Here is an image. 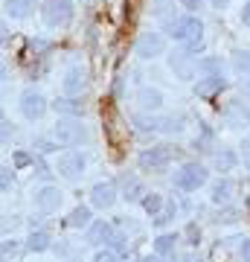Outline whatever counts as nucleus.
Segmentation results:
<instances>
[{"label": "nucleus", "mask_w": 250, "mask_h": 262, "mask_svg": "<svg viewBox=\"0 0 250 262\" xmlns=\"http://www.w3.org/2000/svg\"><path fill=\"white\" fill-rule=\"evenodd\" d=\"M0 32H3V47H6V44H9V27L3 24V29H0Z\"/></svg>", "instance_id": "obj_45"}, {"label": "nucleus", "mask_w": 250, "mask_h": 262, "mask_svg": "<svg viewBox=\"0 0 250 262\" xmlns=\"http://www.w3.org/2000/svg\"><path fill=\"white\" fill-rule=\"evenodd\" d=\"M160 131L163 134H180L184 131V117H160Z\"/></svg>", "instance_id": "obj_29"}, {"label": "nucleus", "mask_w": 250, "mask_h": 262, "mask_svg": "<svg viewBox=\"0 0 250 262\" xmlns=\"http://www.w3.org/2000/svg\"><path fill=\"white\" fill-rule=\"evenodd\" d=\"M241 259H244V262H250V239L244 242V248H241Z\"/></svg>", "instance_id": "obj_44"}, {"label": "nucleus", "mask_w": 250, "mask_h": 262, "mask_svg": "<svg viewBox=\"0 0 250 262\" xmlns=\"http://www.w3.org/2000/svg\"><path fill=\"white\" fill-rule=\"evenodd\" d=\"M233 70L239 76H250V50H236L233 53Z\"/></svg>", "instance_id": "obj_27"}, {"label": "nucleus", "mask_w": 250, "mask_h": 262, "mask_svg": "<svg viewBox=\"0 0 250 262\" xmlns=\"http://www.w3.org/2000/svg\"><path fill=\"white\" fill-rule=\"evenodd\" d=\"M241 20H244V27L250 29V3H244V9H241Z\"/></svg>", "instance_id": "obj_40"}, {"label": "nucleus", "mask_w": 250, "mask_h": 262, "mask_svg": "<svg viewBox=\"0 0 250 262\" xmlns=\"http://www.w3.org/2000/svg\"><path fill=\"white\" fill-rule=\"evenodd\" d=\"M224 73L221 76H204V79H198V84H195V94L198 96H213V94H218L224 88Z\"/></svg>", "instance_id": "obj_18"}, {"label": "nucleus", "mask_w": 250, "mask_h": 262, "mask_svg": "<svg viewBox=\"0 0 250 262\" xmlns=\"http://www.w3.org/2000/svg\"><path fill=\"white\" fill-rule=\"evenodd\" d=\"M12 184H15V175H12L9 166H3V169H0V189H3V192H9Z\"/></svg>", "instance_id": "obj_35"}, {"label": "nucleus", "mask_w": 250, "mask_h": 262, "mask_svg": "<svg viewBox=\"0 0 250 262\" xmlns=\"http://www.w3.org/2000/svg\"><path fill=\"white\" fill-rule=\"evenodd\" d=\"M244 3H250V0H244Z\"/></svg>", "instance_id": "obj_48"}, {"label": "nucleus", "mask_w": 250, "mask_h": 262, "mask_svg": "<svg viewBox=\"0 0 250 262\" xmlns=\"http://www.w3.org/2000/svg\"><path fill=\"white\" fill-rule=\"evenodd\" d=\"M175 151L177 149H172V146H154V149H143L140 151V166L146 169H151V172H163V169L172 163V158H175Z\"/></svg>", "instance_id": "obj_5"}, {"label": "nucleus", "mask_w": 250, "mask_h": 262, "mask_svg": "<svg viewBox=\"0 0 250 262\" xmlns=\"http://www.w3.org/2000/svg\"><path fill=\"white\" fill-rule=\"evenodd\" d=\"M143 195H146L143 181L140 178H125V192H122V198H125V201H143Z\"/></svg>", "instance_id": "obj_23"}, {"label": "nucleus", "mask_w": 250, "mask_h": 262, "mask_svg": "<svg viewBox=\"0 0 250 262\" xmlns=\"http://www.w3.org/2000/svg\"><path fill=\"white\" fill-rule=\"evenodd\" d=\"M233 192H236V184L230 178H218L213 184V189H210V198H213V204H227L233 198Z\"/></svg>", "instance_id": "obj_17"}, {"label": "nucleus", "mask_w": 250, "mask_h": 262, "mask_svg": "<svg viewBox=\"0 0 250 262\" xmlns=\"http://www.w3.org/2000/svg\"><path fill=\"white\" fill-rule=\"evenodd\" d=\"M35 149L38 155H50V151L58 149V140L56 137H35Z\"/></svg>", "instance_id": "obj_31"}, {"label": "nucleus", "mask_w": 250, "mask_h": 262, "mask_svg": "<svg viewBox=\"0 0 250 262\" xmlns=\"http://www.w3.org/2000/svg\"><path fill=\"white\" fill-rule=\"evenodd\" d=\"M70 262H79V259H70Z\"/></svg>", "instance_id": "obj_47"}, {"label": "nucleus", "mask_w": 250, "mask_h": 262, "mask_svg": "<svg viewBox=\"0 0 250 262\" xmlns=\"http://www.w3.org/2000/svg\"><path fill=\"white\" fill-rule=\"evenodd\" d=\"M32 201H35V207L41 213H56L58 207L64 204V192L58 187H41L35 195H32Z\"/></svg>", "instance_id": "obj_11"}, {"label": "nucleus", "mask_w": 250, "mask_h": 262, "mask_svg": "<svg viewBox=\"0 0 250 262\" xmlns=\"http://www.w3.org/2000/svg\"><path fill=\"white\" fill-rule=\"evenodd\" d=\"M140 262H166V256H160V253H154V256H143Z\"/></svg>", "instance_id": "obj_43"}, {"label": "nucleus", "mask_w": 250, "mask_h": 262, "mask_svg": "<svg viewBox=\"0 0 250 262\" xmlns=\"http://www.w3.org/2000/svg\"><path fill=\"white\" fill-rule=\"evenodd\" d=\"M32 166H35V175H38V178H44V181H50V178H53V172H50V166L44 163V155H38Z\"/></svg>", "instance_id": "obj_33"}, {"label": "nucleus", "mask_w": 250, "mask_h": 262, "mask_svg": "<svg viewBox=\"0 0 250 262\" xmlns=\"http://www.w3.org/2000/svg\"><path fill=\"white\" fill-rule=\"evenodd\" d=\"M84 166H87V158H84L82 151H64V155L58 158L56 172L67 181H79L84 175Z\"/></svg>", "instance_id": "obj_7"}, {"label": "nucleus", "mask_w": 250, "mask_h": 262, "mask_svg": "<svg viewBox=\"0 0 250 262\" xmlns=\"http://www.w3.org/2000/svg\"><path fill=\"white\" fill-rule=\"evenodd\" d=\"M236 163H239V158H236V151H230V149H221V151L213 158V166L218 169V172H230Z\"/></svg>", "instance_id": "obj_22"}, {"label": "nucleus", "mask_w": 250, "mask_h": 262, "mask_svg": "<svg viewBox=\"0 0 250 262\" xmlns=\"http://www.w3.org/2000/svg\"><path fill=\"white\" fill-rule=\"evenodd\" d=\"M27 248L32 253H44V251H50V248H53V239H50V233H47V230H32V233H29V239H27Z\"/></svg>", "instance_id": "obj_20"}, {"label": "nucleus", "mask_w": 250, "mask_h": 262, "mask_svg": "<svg viewBox=\"0 0 250 262\" xmlns=\"http://www.w3.org/2000/svg\"><path fill=\"white\" fill-rule=\"evenodd\" d=\"M207 169L201 166V163H195V160H189V163H184V166L175 172V187L180 189V192H198V189L207 184Z\"/></svg>", "instance_id": "obj_3"}, {"label": "nucleus", "mask_w": 250, "mask_h": 262, "mask_svg": "<svg viewBox=\"0 0 250 262\" xmlns=\"http://www.w3.org/2000/svg\"><path fill=\"white\" fill-rule=\"evenodd\" d=\"M70 227H90V207H76L70 219H67Z\"/></svg>", "instance_id": "obj_28"}, {"label": "nucleus", "mask_w": 250, "mask_h": 262, "mask_svg": "<svg viewBox=\"0 0 250 262\" xmlns=\"http://www.w3.org/2000/svg\"><path fill=\"white\" fill-rule=\"evenodd\" d=\"M12 163H15V169H27V166L35 163V158H29L27 151H15V155H12Z\"/></svg>", "instance_id": "obj_34"}, {"label": "nucleus", "mask_w": 250, "mask_h": 262, "mask_svg": "<svg viewBox=\"0 0 250 262\" xmlns=\"http://www.w3.org/2000/svg\"><path fill=\"white\" fill-rule=\"evenodd\" d=\"M3 9H6V15H12V18H27L29 9H32V0H6Z\"/></svg>", "instance_id": "obj_24"}, {"label": "nucleus", "mask_w": 250, "mask_h": 262, "mask_svg": "<svg viewBox=\"0 0 250 262\" xmlns=\"http://www.w3.org/2000/svg\"><path fill=\"white\" fill-rule=\"evenodd\" d=\"M53 137L58 140V146L76 149V146H82V143L90 140V131L82 125L79 117H58L56 128H53Z\"/></svg>", "instance_id": "obj_1"}, {"label": "nucleus", "mask_w": 250, "mask_h": 262, "mask_svg": "<svg viewBox=\"0 0 250 262\" xmlns=\"http://www.w3.org/2000/svg\"><path fill=\"white\" fill-rule=\"evenodd\" d=\"M18 251V245H15V239H6L3 242V262H9V253Z\"/></svg>", "instance_id": "obj_38"}, {"label": "nucleus", "mask_w": 250, "mask_h": 262, "mask_svg": "<svg viewBox=\"0 0 250 262\" xmlns=\"http://www.w3.org/2000/svg\"><path fill=\"white\" fill-rule=\"evenodd\" d=\"M163 50H166V38L160 35V32H143L137 38L140 58H157V56H163Z\"/></svg>", "instance_id": "obj_10"}, {"label": "nucleus", "mask_w": 250, "mask_h": 262, "mask_svg": "<svg viewBox=\"0 0 250 262\" xmlns=\"http://www.w3.org/2000/svg\"><path fill=\"white\" fill-rule=\"evenodd\" d=\"M172 215H175V204H166V210H160V213L154 215V225L163 227L166 222H172Z\"/></svg>", "instance_id": "obj_36"}, {"label": "nucleus", "mask_w": 250, "mask_h": 262, "mask_svg": "<svg viewBox=\"0 0 250 262\" xmlns=\"http://www.w3.org/2000/svg\"><path fill=\"white\" fill-rule=\"evenodd\" d=\"M198 73H204V76H221V73H224L221 58H215V56L198 58Z\"/></svg>", "instance_id": "obj_21"}, {"label": "nucleus", "mask_w": 250, "mask_h": 262, "mask_svg": "<svg viewBox=\"0 0 250 262\" xmlns=\"http://www.w3.org/2000/svg\"><path fill=\"white\" fill-rule=\"evenodd\" d=\"M137 102H140V108L143 111H160L163 108V94H160L157 88H140L137 91Z\"/></svg>", "instance_id": "obj_15"}, {"label": "nucleus", "mask_w": 250, "mask_h": 262, "mask_svg": "<svg viewBox=\"0 0 250 262\" xmlns=\"http://www.w3.org/2000/svg\"><path fill=\"white\" fill-rule=\"evenodd\" d=\"M227 3H230V0H213L215 9H227Z\"/></svg>", "instance_id": "obj_46"}, {"label": "nucleus", "mask_w": 250, "mask_h": 262, "mask_svg": "<svg viewBox=\"0 0 250 262\" xmlns=\"http://www.w3.org/2000/svg\"><path fill=\"white\" fill-rule=\"evenodd\" d=\"M151 12H154V18H157V24L163 27V32H169V35H175L177 24H180V15H177V6L175 0H154L151 3Z\"/></svg>", "instance_id": "obj_6"}, {"label": "nucleus", "mask_w": 250, "mask_h": 262, "mask_svg": "<svg viewBox=\"0 0 250 262\" xmlns=\"http://www.w3.org/2000/svg\"><path fill=\"white\" fill-rule=\"evenodd\" d=\"M53 108H56V114H64V117H82L84 114V105L76 102V96H61L53 102Z\"/></svg>", "instance_id": "obj_19"}, {"label": "nucleus", "mask_w": 250, "mask_h": 262, "mask_svg": "<svg viewBox=\"0 0 250 262\" xmlns=\"http://www.w3.org/2000/svg\"><path fill=\"white\" fill-rule=\"evenodd\" d=\"M41 18H44L47 27H67L73 20V0H44L41 6Z\"/></svg>", "instance_id": "obj_4"}, {"label": "nucleus", "mask_w": 250, "mask_h": 262, "mask_svg": "<svg viewBox=\"0 0 250 262\" xmlns=\"http://www.w3.org/2000/svg\"><path fill=\"white\" fill-rule=\"evenodd\" d=\"M175 242H177V236L172 233H163L154 239V253H160V256H175Z\"/></svg>", "instance_id": "obj_26"}, {"label": "nucleus", "mask_w": 250, "mask_h": 262, "mask_svg": "<svg viewBox=\"0 0 250 262\" xmlns=\"http://www.w3.org/2000/svg\"><path fill=\"white\" fill-rule=\"evenodd\" d=\"M241 91H244V96L250 99V76H241Z\"/></svg>", "instance_id": "obj_42"}, {"label": "nucleus", "mask_w": 250, "mask_h": 262, "mask_svg": "<svg viewBox=\"0 0 250 262\" xmlns=\"http://www.w3.org/2000/svg\"><path fill=\"white\" fill-rule=\"evenodd\" d=\"M180 3H184V9H186V12H192V15L201 9V6H204V0H180Z\"/></svg>", "instance_id": "obj_39"}, {"label": "nucleus", "mask_w": 250, "mask_h": 262, "mask_svg": "<svg viewBox=\"0 0 250 262\" xmlns=\"http://www.w3.org/2000/svg\"><path fill=\"white\" fill-rule=\"evenodd\" d=\"M61 88H64V96H82L84 88H87V73H84V67H79V64L67 67L64 79H61Z\"/></svg>", "instance_id": "obj_12"}, {"label": "nucleus", "mask_w": 250, "mask_h": 262, "mask_svg": "<svg viewBox=\"0 0 250 262\" xmlns=\"http://www.w3.org/2000/svg\"><path fill=\"white\" fill-rule=\"evenodd\" d=\"M169 67H172V73L177 79H184V82H192L195 76H198V61L189 50H177L169 56Z\"/></svg>", "instance_id": "obj_8"}, {"label": "nucleus", "mask_w": 250, "mask_h": 262, "mask_svg": "<svg viewBox=\"0 0 250 262\" xmlns=\"http://www.w3.org/2000/svg\"><path fill=\"white\" fill-rule=\"evenodd\" d=\"M9 131H12V122L3 117V143H9Z\"/></svg>", "instance_id": "obj_41"}, {"label": "nucleus", "mask_w": 250, "mask_h": 262, "mask_svg": "<svg viewBox=\"0 0 250 262\" xmlns=\"http://www.w3.org/2000/svg\"><path fill=\"white\" fill-rule=\"evenodd\" d=\"M134 125H137L140 134H151V131H160V117H148V111L137 114L134 117Z\"/></svg>", "instance_id": "obj_25"}, {"label": "nucleus", "mask_w": 250, "mask_h": 262, "mask_svg": "<svg viewBox=\"0 0 250 262\" xmlns=\"http://www.w3.org/2000/svg\"><path fill=\"white\" fill-rule=\"evenodd\" d=\"M224 120L230 128H250V108H244L241 102H230L224 108Z\"/></svg>", "instance_id": "obj_14"}, {"label": "nucleus", "mask_w": 250, "mask_h": 262, "mask_svg": "<svg viewBox=\"0 0 250 262\" xmlns=\"http://www.w3.org/2000/svg\"><path fill=\"white\" fill-rule=\"evenodd\" d=\"M143 210L151 215H157L160 210H163V195H157V192H146L143 195Z\"/></svg>", "instance_id": "obj_30"}, {"label": "nucleus", "mask_w": 250, "mask_h": 262, "mask_svg": "<svg viewBox=\"0 0 250 262\" xmlns=\"http://www.w3.org/2000/svg\"><path fill=\"white\" fill-rule=\"evenodd\" d=\"M113 201H117V187H113L111 181H99L90 189V204L96 210H108V207H113Z\"/></svg>", "instance_id": "obj_13"}, {"label": "nucleus", "mask_w": 250, "mask_h": 262, "mask_svg": "<svg viewBox=\"0 0 250 262\" xmlns=\"http://www.w3.org/2000/svg\"><path fill=\"white\" fill-rule=\"evenodd\" d=\"M111 239H113V227L108 225V222H90V227H87V242H90L93 248L111 242Z\"/></svg>", "instance_id": "obj_16"}, {"label": "nucleus", "mask_w": 250, "mask_h": 262, "mask_svg": "<svg viewBox=\"0 0 250 262\" xmlns=\"http://www.w3.org/2000/svg\"><path fill=\"white\" fill-rule=\"evenodd\" d=\"M93 262H120V253L113 248H105V251H96V259Z\"/></svg>", "instance_id": "obj_37"}, {"label": "nucleus", "mask_w": 250, "mask_h": 262, "mask_svg": "<svg viewBox=\"0 0 250 262\" xmlns=\"http://www.w3.org/2000/svg\"><path fill=\"white\" fill-rule=\"evenodd\" d=\"M113 251L120 253V256H128V236H122V233H113Z\"/></svg>", "instance_id": "obj_32"}, {"label": "nucleus", "mask_w": 250, "mask_h": 262, "mask_svg": "<svg viewBox=\"0 0 250 262\" xmlns=\"http://www.w3.org/2000/svg\"><path fill=\"white\" fill-rule=\"evenodd\" d=\"M172 38L180 41L184 50H189V53H201V50H204V24H201V18L189 12V15L177 24V29H175Z\"/></svg>", "instance_id": "obj_2"}, {"label": "nucleus", "mask_w": 250, "mask_h": 262, "mask_svg": "<svg viewBox=\"0 0 250 262\" xmlns=\"http://www.w3.org/2000/svg\"><path fill=\"white\" fill-rule=\"evenodd\" d=\"M20 114H24L29 122L41 120V117L47 114V99H44V94H41V91H35V88H27V91L20 94Z\"/></svg>", "instance_id": "obj_9"}]
</instances>
